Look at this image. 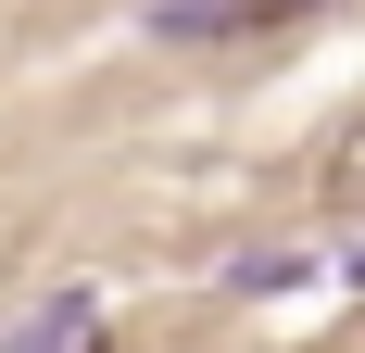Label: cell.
I'll return each mask as SVG.
<instances>
[{
	"instance_id": "6da1fadb",
	"label": "cell",
	"mask_w": 365,
	"mask_h": 353,
	"mask_svg": "<svg viewBox=\"0 0 365 353\" xmlns=\"http://www.w3.org/2000/svg\"><path fill=\"white\" fill-rule=\"evenodd\" d=\"M302 13H328V0H151V38H264V26H302Z\"/></svg>"
},
{
	"instance_id": "7a4b0ae2",
	"label": "cell",
	"mask_w": 365,
	"mask_h": 353,
	"mask_svg": "<svg viewBox=\"0 0 365 353\" xmlns=\"http://www.w3.org/2000/svg\"><path fill=\"white\" fill-rule=\"evenodd\" d=\"M0 353H101V290H51L38 316L0 328Z\"/></svg>"
},
{
	"instance_id": "3957f363",
	"label": "cell",
	"mask_w": 365,
	"mask_h": 353,
	"mask_svg": "<svg viewBox=\"0 0 365 353\" xmlns=\"http://www.w3.org/2000/svg\"><path fill=\"white\" fill-rule=\"evenodd\" d=\"M328 202H340V214H365V139H340V176H328Z\"/></svg>"
}]
</instances>
